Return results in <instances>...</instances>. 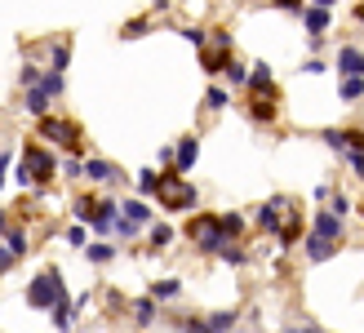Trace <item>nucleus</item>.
Here are the masks:
<instances>
[{
    "instance_id": "nucleus-35",
    "label": "nucleus",
    "mask_w": 364,
    "mask_h": 333,
    "mask_svg": "<svg viewBox=\"0 0 364 333\" xmlns=\"http://www.w3.org/2000/svg\"><path fill=\"white\" fill-rule=\"evenodd\" d=\"M311 5H316V9H333V0H311Z\"/></svg>"
},
{
    "instance_id": "nucleus-3",
    "label": "nucleus",
    "mask_w": 364,
    "mask_h": 333,
    "mask_svg": "<svg viewBox=\"0 0 364 333\" xmlns=\"http://www.w3.org/2000/svg\"><path fill=\"white\" fill-rule=\"evenodd\" d=\"M49 174H53V156L41 147H27L23 164H18V182H49Z\"/></svg>"
},
{
    "instance_id": "nucleus-34",
    "label": "nucleus",
    "mask_w": 364,
    "mask_h": 333,
    "mask_svg": "<svg viewBox=\"0 0 364 333\" xmlns=\"http://www.w3.org/2000/svg\"><path fill=\"white\" fill-rule=\"evenodd\" d=\"M280 5H284V9H302V0H280Z\"/></svg>"
},
{
    "instance_id": "nucleus-11",
    "label": "nucleus",
    "mask_w": 364,
    "mask_h": 333,
    "mask_svg": "<svg viewBox=\"0 0 364 333\" xmlns=\"http://www.w3.org/2000/svg\"><path fill=\"white\" fill-rule=\"evenodd\" d=\"M124 218H129V222H147L151 205H142V200H124Z\"/></svg>"
},
{
    "instance_id": "nucleus-33",
    "label": "nucleus",
    "mask_w": 364,
    "mask_h": 333,
    "mask_svg": "<svg viewBox=\"0 0 364 333\" xmlns=\"http://www.w3.org/2000/svg\"><path fill=\"white\" fill-rule=\"evenodd\" d=\"M5 169H9V156H0V187H5Z\"/></svg>"
},
{
    "instance_id": "nucleus-17",
    "label": "nucleus",
    "mask_w": 364,
    "mask_h": 333,
    "mask_svg": "<svg viewBox=\"0 0 364 333\" xmlns=\"http://www.w3.org/2000/svg\"><path fill=\"white\" fill-rule=\"evenodd\" d=\"M134 316H138V324H151V320H156V302H151V298H142V302L134 307Z\"/></svg>"
},
{
    "instance_id": "nucleus-7",
    "label": "nucleus",
    "mask_w": 364,
    "mask_h": 333,
    "mask_svg": "<svg viewBox=\"0 0 364 333\" xmlns=\"http://www.w3.org/2000/svg\"><path fill=\"white\" fill-rule=\"evenodd\" d=\"M316 236H320V240H329V245H333V240L342 236V222H338L333 213H320V218H316Z\"/></svg>"
},
{
    "instance_id": "nucleus-20",
    "label": "nucleus",
    "mask_w": 364,
    "mask_h": 333,
    "mask_svg": "<svg viewBox=\"0 0 364 333\" xmlns=\"http://www.w3.org/2000/svg\"><path fill=\"white\" fill-rule=\"evenodd\" d=\"M94 209H98V200H76V218L80 222H94Z\"/></svg>"
},
{
    "instance_id": "nucleus-4",
    "label": "nucleus",
    "mask_w": 364,
    "mask_h": 333,
    "mask_svg": "<svg viewBox=\"0 0 364 333\" xmlns=\"http://www.w3.org/2000/svg\"><path fill=\"white\" fill-rule=\"evenodd\" d=\"M41 134H45L49 142H58V147H80V134H76V125H67V120L41 116Z\"/></svg>"
},
{
    "instance_id": "nucleus-14",
    "label": "nucleus",
    "mask_w": 364,
    "mask_h": 333,
    "mask_svg": "<svg viewBox=\"0 0 364 333\" xmlns=\"http://www.w3.org/2000/svg\"><path fill=\"white\" fill-rule=\"evenodd\" d=\"M67 63H71V49H67V45H53V63H49V67H53V76H63Z\"/></svg>"
},
{
    "instance_id": "nucleus-1",
    "label": "nucleus",
    "mask_w": 364,
    "mask_h": 333,
    "mask_svg": "<svg viewBox=\"0 0 364 333\" xmlns=\"http://www.w3.org/2000/svg\"><path fill=\"white\" fill-rule=\"evenodd\" d=\"M63 298H67V293H63V275H58V271H41V275H36V280L27 285V302H31L36 311L58 307Z\"/></svg>"
},
{
    "instance_id": "nucleus-28",
    "label": "nucleus",
    "mask_w": 364,
    "mask_h": 333,
    "mask_svg": "<svg viewBox=\"0 0 364 333\" xmlns=\"http://www.w3.org/2000/svg\"><path fill=\"white\" fill-rule=\"evenodd\" d=\"M347 160H351V169L364 178V152H347Z\"/></svg>"
},
{
    "instance_id": "nucleus-21",
    "label": "nucleus",
    "mask_w": 364,
    "mask_h": 333,
    "mask_svg": "<svg viewBox=\"0 0 364 333\" xmlns=\"http://www.w3.org/2000/svg\"><path fill=\"white\" fill-rule=\"evenodd\" d=\"M324 142H329L333 152H347V138H342V129H324Z\"/></svg>"
},
{
    "instance_id": "nucleus-19",
    "label": "nucleus",
    "mask_w": 364,
    "mask_h": 333,
    "mask_svg": "<svg viewBox=\"0 0 364 333\" xmlns=\"http://www.w3.org/2000/svg\"><path fill=\"white\" fill-rule=\"evenodd\" d=\"M258 222H262L267 231H276V227H280V218H276V205H262V209H258Z\"/></svg>"
},
{
    "instance_id": "nucleus-16",
    "label": "nucleus",
    "mask_w": 364,
    "mask_h": 333,
    "mask_svg": "<svg viewBox=\"0 0 364 333\" xmlns=\"http://www.w3.org/2000/svg\"><path fill=\"white\" fill-rule=\"evenodd\" d=\"M71 320H76V316H71V302L63 298L58 307H53V324H58V329H71Z\"/></svg>"
},
{
    "instance_id": "nucleus-23",
    "label": "nucleus",
    "mask_w": 364,
    "mask_h": 333,
    "mask_svg": "<svg viewBox=\"0 0 364 333\" xmlns=\"http://www.w3.org/2000/svg\"><path fill=\"white\" fill-rule=\"evenodd\" d=\"M231 324H235V316H231V311H218V316L209 320V329H213V333H218V329H231Z\"/></svg>"
},
{
    "instance_id": "nucleus-22",
    "label": "nucleus",
    "mask_w": 364,
    "mask_h": 333,
    "mask_svg": "<svg viewBox=\"0 0 364 333\" xmlns=\"http://www.w3.org/2000/svg\"><path fill=\"white\" fill-rule=\"evenodd\" d=\"M169 240H173V231L165 227V222H160V227L151 231V245H156V249H165V245H169Z\"/></svg>"
},
{
    "instance_id": "nucleus-6",
    "label": "nucleus",
    "mask_w": 364,
    "mask_h": 333,
    "mask_svg": "<svg viewBox=\"0 0 364 333\" xmlns=\"http://www.w3.org/2000/svg\"><path fill=\"white\" fill-rule=\"evenodd\" d=\"M80 174H85V178H94V182H112V178H116V169H112L107 160H85V164H80Z\"/></svg>"
},
{
    "instance_id": "nucleus-15",
    "label": "nucleus",
    "mask_w": 364,
    "mask_h": 333,
    "mask_svg": "<svg viewBox=\"0 0 364 333\" xmlns=\"http://www.w3.org/2000/svg\"><path fill=\"white\" fill-rule=\"evenodd\" d=\"M227 102H231V98H227V89H218V85L209 89V94H205V107H209V111H223Z\"/></svg>"
},
{
    "instance_id": "nucleus-29",
    "label": "nucleus",
    "mask_w": 364,
    "mask_h": 333,
    "mask_svg": "<svg viewBox=\"0 0 364 333\" xmlns=\"http://www.w3.org/2000/svg\"><path fill=\"white\" fill-rule=\"evenodd\" d=\"M156 178H160V174H151V169H147V174H138V187H142V191H151V187H156Z\"/></svg>"
},
{
    "instance_id": "nucleus-13",
    "label": "nucleus",
    "mask_w": 364,
    "mask_h": 333,
    "mask_svg": "<svg viewBox=\"0 0 364 333\" xmlns=\"http://www.w3.org/2000/svg\"><path fill=\"white\" fill-rule=\"evenodd\" d=\"M306 253H311V263H324V258L333 253V245H329V240H320V236H311V245H306Z\"/></svg>"
},
{
    "instance_id": "nucleus-36",
    "label": "nucleus",
    "mask_w": 364,
    "mask_h": 333,
    "mask_svg": "<svg viewBox=\"0 0 364 333\" xmlns=\"http://www.w3.org/2000/svg\"><path fill=\"white\" fill-rule=\"evenodd\" d=\"M360 23H364V5H360Z\"/></svg>"
},
{
    "instance_id": "nucleus-30",
    "label": "nucleus",
    "mask_w": 364,
    "mask_h": 333,
    "mask_svg": "<svg viewBox=\"0 0 364 333\" xmlns=\"http://www.w3.org/2000/svg\"><path fill=\"white\" fill-rule=\"evenodd\" d=\"M182 36H187L191 45H205V31H196V27H182Z\"/></svg>"
},
{
    "instance_id": "nucleus-31",
    "label": "nucleus",
    "mask_w": 364,
    "mask_h": 333,
    "mask_svg": "<svg viewBox=\"0 0 364 333\" xmlns=\"http://www.w3.org/2000/svg\"><path fill=\"white\" fill-rule=\"evenodd\" d=\"M329 209H333V218H342V213H347V209H351V200H342V196H338V200H333V205H329Z\"/></svg>"
},
{
    "instance_id": "nucleus-25",
    "label": "nucleus",
    "mask_w": 364,
    "mask_h": 333,
    "mask_svg": "<svg viewBox=\"0 0 364 333\" xmlns=\"http://www.w3.org/2000/svg\"><path fill=\"white\" fill-rule=\"evenodd\" d=\"M67 245H76V249H80V245H89V236H85V227H71V231H67Z\"/></svg>"
},
{
    "instance_id": "nucleus-27",
    "label": "nucleus",
    "mask_w": 364,
    "mask_h": 333,
    "mask_svg": "<svg viewBox=\"0 0 364 333\" xmlns=\"http://www.w3.org/2000/svg\"><path fill=\"white\" fill-rule=\"evenodd\" d=\"M227 76H231V80H249V71H245L240 63H227Z\"/></svg>"
},
{
    "instance_id": "nucleus-8",
    "label": "nucleus",
    "mask_w": 364,
    "mask_h": 333,
    "mask_svg": "<svg viewBox=\"0 0 364 333\" xmlns=\"http://www.w3.org/2000/svg\"><path fill=\"white\" fill-rule=\"evenodd\" d=\"M196 152H200V142H196V138H182V142H178V152H173L178 169H191V164H196Z\"/></svg>"
},
{
    "instance_id": "nucleus-10",
    "label": "nucleus",
    "mask_w": 364,
    "mask_h": 333,
    "mask_svg": "<svg viewBox=\"0 0 364 333\" xmlns=\"http://www.w3.org/2000/svg\"><path fill=\"white\" fill-rule=\"evenodd\" d=\"M45 107H49L45 89H41V85H31V94H27V111H31V116H45Z\"/></svg>"
},
{
    "instance_id": "nucleus-12",
    "label": "nucleus",
    "mask_w": 364,
    "mask_h": 333,
    "mask_svg": "<svg viewBox=\"0 0 364 333\" xmlns=\"http://www.w3.org/2000/svg\"><path fill=\"white\" fill-rule=\"evenodd\" d=\"M364 94V76H347L342 80V102H355Z\"/></svg>"
},
{
    "instance_id": "nucleus-32",
    "label": "nucleus",
    "mask_w": 364,
    "mask_h": 333,
    "mask_svg": "<svg viewBox=\"0 0 364 333\" xmlns=\"http://www.w3.org/2000/svg\"><path fill=\"white\" fill-rule=\"evenodd\" d=\"M187 329H191V333H213V329H209V324H200V320H191V324H187Z\"/></svg>"
},
{
    "instance_id": "nucleus-2",
    "label": "nucleus",
    "mask_w": 364,
    "mask_h": 333,
    "mask_svg": "<svg viewBox=\"0 0 364 333\" xmlns=\"http://www.w3.org/2000/svg\"><path fill=\"white\" fill-rule=\"evenodd\" d=\"M151 191L160 196V205H165V209H187V205H196V191H191L178 174L156 178V187H151Z\"/></svg>"
},
{
    "instance_id": "nucleus-5",
    "label": "nucleus",
    "mask_w": 364,
    "mask_h": 333,
    "mask_svg": "<svg viewBox=\"0 0 364 333\" xmlns=\"http://www.w3.org/2000/svg\"><path fill=\"white\" fill-rule=\"evenodd\" d=\"M338 71H342V76H364V53L347 45V49L338 53Z\"/></svg>"
},
{
    "instance_id": "nucleus-9",
    "label": "nucleus",
    "mask_w": 364,
    "mask_h": 333,
    "mask_svg": "<svg viewBox=\"0 0 364 333\" xmlns=\"http://www.w3.org/2000/svg\"><path fill=\"white\" fill-rule=\"evenodd\" d=\"M306 31H311V36L329 31V9H306Z\"/></svg>"
},
{
    "instance_id": "nucleus-24",
    "label": "nucleus",
    "mask_w": 364,
    "mask_h": 333,
    "mask_svg": "<svg viewBox=\"0 0 364 333\" xmlns=\"http://www.w3.org/2000/svg\"><path fill=\"white\" fill-rule=\"evenodd\" d=\"M116 249L112 245H89V258H94V263H107V258H112Z\"/></svg>"
},
{
    "instance_id": "nucleus-26",
    "label": "nucleus",
    "mask_w": 364,
    "mask_h": 333,
    "mask_svg": "<svg viewBox=\"0 0 364 333\" xmlns=\"http://www.w3.org/2000/svg\"><path fill=\"white\" fill-rule=\"evenodd\" d=\"M173 293H178V280H160L156 285V298H173Z\"/></svg>"
},
{
    "instance_id": "nucleus-18",
    "label": "nucleus",
    "mask_w": 364,
    "mask_h": 333,
    "mask_svg": "<svg viewBox=\"0 0 364 333\" xmlns=\"http://www.w3.org/2000/svg\"><path fill=\"white\" fill-rule=\"evenodd\" d=\"M249 80H253V89H271V67H267V63H258Z\"/></svg>"
}]
</instances>
